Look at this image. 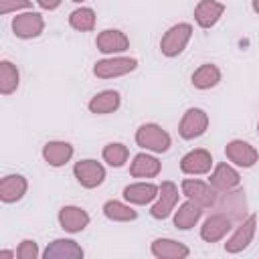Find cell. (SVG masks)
Masks as SVG:
<instances>
[{
	"label": "cell",
	"instance_id": "cell-1",
	"mask_svg": "<svg viewBox=\"0 0 259 259\" xmlns=\"http://www.w3.org/2000/svg\"><path fill=\"white\" fill-rule=\"evenodd\" d=\"M217 212H223L225 217H229L233 223H241L243 219L249 217V204H247V196L245 190L241 186L219 192L217 202L212 206Z\"/></svg>",
	"mask_w": 259,
	"mask_h": 259
},
{
	"label": "cell",
	"instance_id": "cell-2",
	"mask_svg": "<svg viewBox=\"0 0 259 259\" xmlns=\"http://www.w3.org/2000/svg\"><path fill=\"white\" fill-rule=\"evenodd\" d=\"M136 144L140 148H144L146 152H152V154H164L170 150L172 146V138L170 134L158 125V123H142L138 130H136Z\"/></svg>",
	"mask_w": 259,
	"mask_h": 259
},
{
	"label": "cell",
	"instance_id": "cell-3",
	"mask_svg": "<svg viewBox=\"0 0 259 259\" xmlns=\"http://www.w3.org/2000/svg\"><path fill=\"white\" fill-rule=\"evenodd\" d=\"M192 24L190 22H178L172 24L160 38V53L168 59H174L178 55L184 53V49L188 47L190 38H192Z\"/></svg>",
	"mask_w": 259,
	"mask_h": 259
},
{
	"label": "cell",
	"instance_id": "cell-4",
	"mask_svg": "<svg viewBox=\"0 0 259 259\" xmlns=\"http://www.w3.org/2000/svg\"><path fill=\"white\" fill-rule=\"evenodd\" d=\"M138 69V59L125 57V55H111L93 65V75L97 79H115L123 77Z\"/></svg>",
	"mask_w": 259,
	"mask_h": 259
},
{
	"label": "cell",
	"instance_id": "cell-5",
	"mask_svg": "<svg viewBox=\"0 0 259 259\" xmlns=\"http://www.w3.org/2000/svg\"><path fill=\"white\" fill-rule=\"evenodd\" d=\"M180 190L188 200H192L200 208H212L219 196V192L212 188L210 182H204L198 178H184L180 184Z\"/></svg>",
	"mask_w": 259,
	"mask_h": 259
},
{
	"label": "cell",
	"instance_id": "cell-6",
	"mask_svg": "<svg viewBox=\"0 0 259 259\" xmlns=\"http://www.w3.org/2000/svg\"><path fill=\"white\" fill-rule=\"evenodd\" d=\"M178 198H180V194H178V186H176L172 180H164V182L160 184V190H158L156 200H154L152 206H150V214H152V219H156V221H164V219H168V217L176 210Z\"/></svg>",
	"mask_w": 259,
	"mask_h": 259
},
{
	"label": "cell",
	"instance_id": "cell-7",
	"mask_svg": "<svg viewBox=\"0 0 259 259\" xmlns=\"http://www.w3.org/2000/svg\"><path fill=\"white\" fill-rule=\"evenodd\" d=\"M42 30H45V18H42L40 12L24 10V12H18L12 18V32H14L16 38L30 40V38L40 36Z\"/></svg>",
	"mask_w": 259,
	"mask_h": 259
},
{
	"label": "cell",
	"instance_id": "cell-8",
	"mask_svg": "<svg viewBox=\"0 0 259 259\" xmlns=\"http://www.w3.org/2000/svg\"><path fill=\"white\" fill-rule=\"evenodd\" d=\"M208 130V113L200 107H188L178 123V134L182 140H196Z\"/></svg>",
	"mask_w": 259,
	"mask_h": 259
},
{
	"label": "cell",
	"instance_id": "cell-9",
	"mask_svg": "<svg viewBox=\"0 0 259 259\" xmlns=\"http://www.w3.org/2000/svg\"><path fill=\"white\" fill-rule=\"evenodd\" d=\"M73 176L77 178V182L83 188H97L105 180V168L101 162H97L93 158H85V160L75 162Z\"/></svg>",
	"mask_w": 259,
	"mask_h": 259
},
{
	"label": "cell",
	"instance_id": "cell-10",
	"mask_svg": "<svg viewBox=\"0 0 259 259\" xmlns=\"http://www.w3.org/2000/svg\"><path fill=\"white\" fill-rule=\"evenodd\" d=\"M255 229H257V214H249L247 219H243L237 225L233 235L227 239L225 251L227 253H241V251H245L251 245L253 237H255Z\"/></svg>",
	"mask_w": 259,
	"mask_h": 259
},
{
	"label": "cell",
	"instance_id": "cell-11",
	"mask_svg": "<svg viewBox=\"0 0 259 259\" xmlns=\"http://www.w3.org/2000/svg\"><path fill=\"white\" fill-rule=\"evenodd\" d=\"M225 156L233 166L239 168H253L259 160V152L255 150V146L245 140H231L225 146Z\"/></svg>",
	"mask_w": 259,
	"mask_h": 259
},
{
	"label": "cell",
	"instance_id": "cell-12",
	"mask_svg": "<svg viewBox=\"0 0 259 259\" xmlns=\"http://www.w3.org/2000/svg\"><path fill=\"white\" fill-rule=\"evenodd\" d=\"M212 164H214L212 154L204 148H194L180 158V170H182V174H188V176L208 174Z\"/></svg>",
	"mask_w": 259,
	"mask_h": 259
},
{
	"label": "cell",
	"instance_id": "cell-13",
	"mask_svg": "<svg viewBox=\"0 0 259 259\" xmlns=\"http://www.w3.org/2000/svg\"><path fill=\"white\" fill-rule=\"evenodd\" d=\"M95 47H97L99 53H103L107 57L121 55L130 49V38L119 28H105L95 36Z\"/></svg>",
	"mask_w": 259,
	"mask_h": 259
},
{
	"label": "cell",
	"instance_id": "cell-14",
	"mask_svg": "<svg viewBox=\"0 0 259 259\" xmlns=\"http://www.w3.org/2000/svg\"><path fill=\"white\" fill-rule=\"evenodd\" d=\"M231 229H233V221L225 217L223 212L214 210L208 219H204L200 227V239L204 243H217V241H223Z\"/></svg>",
	"mask_w": 259,
	"mask_h": 259
},
{
	"label": "cell",
	"instance_id": "cell-15",
	"mask_svg": "<svg viewBox=\"0 0 259 259\" xmlns=\"http://www.w3.org/2000/svg\"><path fill=\"white\" fill-rule=\"evenodd\" d=\"M91 217L85 208L75 206V204H65L59 210V225L65 233H81L87 229Z\"/></svg>",
	"mask_w": 259,
	"mask_h": 259
},
{
	"label": "cell",
	"instance_id": "cell-16",
	"mask_svg": "<svg viewBox=\"0 0 259 259\" xmlns=\"http://www.w3.org/2000/svg\"><path fill=\"white\" fill-rule=\"evenodd\" d=\"M42 257L45 259H83L85 251L73 239H55L45 247Z\"/></svg>",
	"mask_w": 259,
	"mask_h": 259
},
{
	"label": "cell",
	"instance_id": "cell-17",
	"mask_svg": "<svg viewBox=\"0 0 259 259\" xmlns=\"http://www.w3.org/2000/svg\"><path fill=\"white\" fill-rule=\"evenodd\" d=\"M225 14V4L219 2V0H200L196 6H194V22L208 30L212 28Z\"/></svg>",
	"mask_w": 259,
	"mask_h": 259
},
{
	"label": "cell",
	"instance_id": "cell-18",
	"mask_svg": "<svg viewBox=\"0 0 259 259\" xmlns=\"http://www.w3.org/2000/svg\"><path fill=\"white\" fill-rule=\"evenodd\" d=\"M73 154H75L73 146L65 140H51L42 146V160L53 168H61L67 162H71Z\"/></svg>",
	"mask_w": 259,
	"mask_h": 259
},
{
	"label": "cell",
	"instance_id": "cell-19",
	"mask_svg": "<svg viewBox=\"0 0 259 259\" xmlns=\"http://www.w3.org/2000/svg\"><path fill=\"white\" fill-rule=\"evenodd\" d=\"M208 182L212 184V188H214L217 192H225V190L237 188V186L241 184V174L233 168V164L221 162V164H217L214 170L210 172Z\"/></svg>",
	"mask_w": 259,
	"mask_h": 259
},
{
	"label": "cell",
	"instance_id": "cell-20",
	"mask_svg": "<svg viewBox=\"0 0 259 259\" xmlns=\"http://www.w3.org/2000/svg\"><path fill=\"white\" fill-rule=\"evenodd\" d=\"M158 190H160V186L154 182H134L123 188V200H127L130 204H136V206L152 204L158 196Z\"/></svg>",
	"mask_w": 259,
	"mask_h": 259
},
{
	"label": "cell",
	"instance_id": "cell-21",
	"mask_svg": "<svg viewBox=\"0 0 259 259\" xmlns=\"http://www.w3.org/2000/svg\"><path fill=\"white\" fill-rule=\"evenodd\" d=\"M28 190V180L22 174H6L0 180V200L6 204L18 202Z\"/></svg>",
	"mask_w": 259,
	"mask_h": 259
},
{
	"label": "cell",
	"instance_id": "cell-22",
	"mask_svg": "<svg viewBox=\"0 0 259 259\" xmlns=\"http://www.w3.org/2000/svg\"><path fill=\"white\" fill-rule=\"evenodd\" d=\"M150 251L156 259H186L190 255V249L184 243L174 241V239H166V237L154 239L150 245Z\"/></svg>",
	"mask_w": 259,
	"mask_h": 259
},
{
	"label": "cell",
	"instance_id": "cell-23",
	"mask_svg": "<svg viewBox=\"0 0 259 259\" xmlns=\"http://www.w3.org/2000/svg\"><path fill=\"white\" fill-rule=\"evenodd\" d=\"M121 105V95L119 91L115 89H103L99 93H95L89 103H87V109L95 115H107V113H113L117 111Z\"/></svg>",
	"mask_w": 259,
	"mask_h": 259
},
{
	"label": "cell",
	"instance_id": "cell-24",
	"mask_svg": "<svg viewBox=\"0 0 259 259\" xmlns=\"http://www.w3.org/2000/svg\"><path fill=\"white\" fill-rule=\"evenodd\" d=\"M160 170H162V162L148 152L136 154L130 162V174L134 178H156Z\"/></svg>",
	"mask_w": 259,
	"mask_h": 259
},
{
	"label": "cell",
	"instance_id": "cell-25",
	"mask_svg": "<svg viewBox=\"0 0 259 259\" xmlns=\"http://www.w3.org/2000/svg\"><path fill=\"white\" fill-rule=\"evenodd\" d=\"M190 83H192L194 89H200V91L212 89L221 83V69L214 63H202L200 67L194 69V73L190 77Z\"/></svg>",
	"mask_w": 259,
	"mask_h": 259
},
{
	"label": "cell",
	"instance_id": "cell-26",
	"mask_svg": "<svg viewBox=\"0 0 259 259\" xmlns=\"http://www.w3.org/2000/svg\"><path fill=\"white\" fill-rule=\"evenodd\" d=\"M202 210H204V208H200L198 204H194L192 200L186 198V200L178 206V210H174V227L180 229V231H190V229L196 227V223L200 221Z\"/></svg>",
	"mask_w": 259,
	"mask_h": 259
},
{
	"label": "cell",
	"instance_id": "cell-27",
	"mask_svg": "<svg viewBox=\"0 0 259 259\" xmlns=\"http://www.w3.org/2000/svg\"><path fill=\"white\" fill-rule=\"evenodd\" d=\"M103 214L109 221H113V223H130V221L138 219V210L127 200L125 202H121V200H107L103 204Z\"/></svg>",
	"mask_w": 259,
	"mask_h": 259
},
{
	"label": "cell",
	"instance_id": "cell-28",
	"mask_svg": "<svg viewBox=\"0 0 259 259\" xmlns=\"http://www.w3.org/2000/svg\"><path fill=\"white\" fill-rule=\"evenodd\" d=\"M20 85V73H18V67L8 61V59H2L0 61V93L2 95H12Z\"/></svg>",
	"mask_w": 259,
	"mask_h": 259
},
{
	"label": "cell",
	"instance_id": "cell-29",
	"mask_svg": "<svg viewBox=\"0 0 259 259\" xmlns=\"http://www.w3.org/2000/svg\"><path fill=\"white\" fill-rule=\"evenodd\" d=\"M95 22H97V16H95V10L89 8V6H81V8H75L71 14H69V26L77 32H91L95 28Z\"/></svg>",
	"mask_w": 259,
	"mask_h": 259
},
{
	"label": "cell",
	"instance_id": "cell-30",
	"mask_svg": "<svg viewBox=\"0 0 259 259\" xmlns=\"http://www.w3.org/2000/svg\"><path fill=\"white\" fill-rule=\"evenodd\" d=\"M101 158H103V162H105L107 166H111V168H121V166H125V162L130 160V150H127V146L121 144V142H109V144L103 146Z\"/></svg>",
	"mask_w": 259,
	"mask_h": 259
},
{
	"label": "cell",
	"instance_id": "cell-31",
	"mask_svg": "<svg viewBox=\"0 0 259 259\" xmlns=\"http://www.w3.org/2000/svg\"><path fill=\"white\" fill-rule=\"evenodd\" d=\"M32 8V0H0V14H12V12H24Z\"/></svg>",
	"mask_w": 259,
	"mask_h": 259
},
{
	"label": "cell",
	"instance_id": "cell-32",
	"mask_svg": "<svg viewBox=\"0 0 259 259\" xmlns=\"http://www.w3.org/2000/svg\"><path fill=\"white\" fill-rule=\"evenodd\" d=\"M38 255H40V251H38L36 241H32V239L20 241V245H18V249H16V257H18V259H36Z\"/></svg>",
	"mask_w": 259,
	"mask_h": 259
},
{
	"label": "cell",
	"instance_id": "cell-33",
	"mask_svg": "<svg viewBox=\"0 0 259 259\" xmlns=\"http://www.w3.org/2000/svg\"><path fill=\"white\" fill-rule=\"evenodd\" d=\"M34 4L38 6V8H42V10H57L61 4H63V0H34Z\"/></svg>",
	"mask_w": 259,
	"mask_h": 259
},
{
	"label": "cell",
	"instance_id": "cell-34",
	"mask_svg": "<svg viewBox=\"0 0 259 259\" xmlns=\"http://www.w3.org/2000/svg\"><path fill=\"white\" fill-rule=\"evenodd\" d=\"M0 259H16V251H0Z\"/></svg>",
	"mask_w": 259,
	"mask_h": 259
},
{
	"label": "cell",
	"instance_id": "cell-35",
	"mask_svg": "<svg viewBox=\"0 0 259 259\" xmlns=\"http://www.w3.org/2000/svg\"><path fill=\"white\" fill-rule=\"evenodd\" d=\"M251 8L255 14H259V0H251Z\"/></svg>",
	"mask_w": 259,
	"mask_h": 259
},
{
	"label": "cell",
	"instance_id": "cell-36",
	"mask_svg": "<svg viewBox=\"0 0 259 259\" xmlns=\"http://www.w3.org/2000/svg\"><path fill=\"white\" fill-rule=\"evenodd\" d=\"M71 2H75V4H81V2H85V0H71Z\"/></svg>",
	"mask_w": 259,
	"mask_h": 259
},
{
	"label": "cell",
	"instance_id": "cell-37",
	"mask_svg": "<svg viewBox=\"0 0 259 259\" xmlns=\"http://www.w3.org/2000/svg\"><path fill=\"white\" fill-rule=\"evenodd\" d=\"M257 136H259V121H257Z\"/></svg>",
	"mask_w": 259,
	"mask_h": 259
}]
</instances>
